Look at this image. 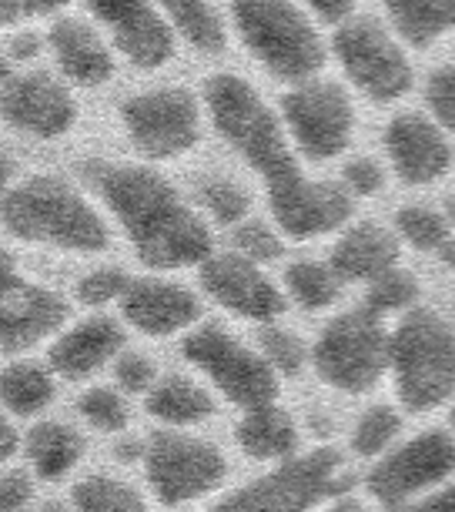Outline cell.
<instances>
[{
    "instance_id": "6da1fadb",
    "label": "cell",
    "mask_w": 455,
    "mask_h": 512,
    "mask_svg": "<svg viewBox=\"0 0 455 512\" xmlns=\"http://www.w3.org/2000/svg\"><path fill=\"white\" fill-rule=\"evenodd\" d=\"M84 178L118 218L148 268L174 272V268L205 265L215 255L208 221L188 208V201L158 171L141 164L87 161Z\"/></svg>"
},
{
    "instance_id": "7a4b0ae2",
    "label": "cell",
    "mask_w": 455,
    "mask_h": 512,
    "mask_svg": "<svg viewBox=\"0 0 455 512\" xmlns=\"http://www.w3.org/2000/svg\"><path fill=\"white\" fill-rule=\"evenodd\" d=\"M0 221L14 238L71 255H98L108 248V225L81 191L61 178L37 175L11 188L0 201Z\"/></svg>"
},
{
    "instance_id": "3957f363",
    "label": "cell",
    "mask_w": 455,
    "mask_h": 512,
    "mask_svg": "<svg viewBox=\"0 0 455 512\" xmlns=\"http://www.w3.org/2000/svg\"><path fill=\"white\" fill-rule=\"evenodd\" d=\"M205 104L218 134L265 181V191L302 175V164L295 161V148L282 128V118L268 111V104L248 81L235 74H215L205 88Z\"/></svg>"
},
{
    "instance_id": "277c9868",
    "label": "cell",
    "mask_w": 455,
    "mask_h": 512,
    "mask_svg": "<svg viewBox=\"0 0 455 512\" xmlns=\"http://www.w3.org/2000/svg\"><path fill=\"white\" fill-rule=\"evenodd\" d=\"M231 24L248 54L278 81L302 84L322 71L325 41L302 0H235Z\"/></svg>"
},
{
    "instance_id": "5b68a950",
    "label": "cell",
    "mask_w": 455,
    "mask_h": 512,
    "mask_svg": "<svg viewBox=\"0 0 455 512\" xmlns=\"http://www.w3.org/2000/svg\"><path fill=\"white\" fill-rule=\"evenodd\" d=\"M389 372L405 409L429 412L455 395V328L432 308H412L389 332Z\"/></svg>"
},
{
    "instance_id": "8992f818",
    "label": "cell",
    "mask_w": 455,
    "mask_h": 512,
    "mask_svg": "<svg viewBox=\"0 0 455 512\" xmlns=\"http://www.w3.org/2000/svg\"><path fill=\"white\" fill-rule=\"evenodd\" d=\"M312 362L318 379L338 392L362 395L375 389V382L389 372V332L382 315L365 305L332 318L318 335Z\"/></svg>"
},
{
    "instance_id": "52a82bcc",
    "label": "cell",
    "mask_w": 455,
    "mask_h": 512,
    "mask_svg": "<svg viewBox=\"0 0 455 512\" xmlns=\"http://www.w3.org/2000/svg\"><path fill=\"white\" fill-rule=\"evenodd\" d=\"M345 462L335 449L285 459L268 476L228 492L215 512H312L342 492Z\"/></svg>"
},
{
    "instance_id": "ba28073f",
    "label": "cell",
    "mask_w": 455,
    "mask_h": 512,
    "mask_svg": "<svg viewBox=\"0 0 455 512\" xmlns=\"http://www.w3.org/2000/svg\"><path fill=\"white\" fill-rule=\"evenodd\" d=\"M185 359L238 409H258L278 399V372L261 352H251L218 325H201L185 338Z\"/></svg>"
},
{
    "instance_id": "9c48e42d",
    "label": "cell",
    "mask_w": 455,
    "mask_h": 512,
    "mask_svg": "<svg viewBox=\"0 0 455 512\" xmlns=\"http://www.w3.org/2000/svg\"><path fill=\"white\" fill-rule=\"evenodd\" d=\"M332 51L345 77L369 101H395L412 88V64L402 51V41L375 17L342 21Z\"/></svg>"
},
{
    "instance_id": "30bf717a",
    "label": "cell",
    "mask_w": 455,
    "mask_h": 512,
    "mask_svg": "<svg viewBox=\"0 0 455 512\" xmlns=\"http://www.w3.org/2000/svg\"><path fill=\"white\" fill-rule=\"evenodd\" d=\"M144 476L164 506H185L211 496L225 482L228 462L221 449L205 439L185 436V432H161L144 449Z\"/></svg>"
},
{
    "instance_id": "8fae6325",
    "label": "cell",
    "mask_w": 455,
    "mask_h": 512,
    "mask_svg": "<svg viewBox=\"0 0 455 512\" xmlns=\"http://www.w3.org/2000/svg\"><path fill=\"white\" fill-rule=\"evenodd\" d=\"M282 128L308 161L338 158L355 134V108L335 81H302L282 98Z\"/></svg>"
},
{
    "instance_id": "7c38bea8",
    "label": "cell",
    "mask_w": 455,
    "mask_h": 512,
    "mask_svg": "<svg viewBox=\"0 0 455 512\" xmlns=\"http://www.w3.org/2000/svg\"><path fill=\"white\" fill-rule=\"evenodd\" d=\"M121 124L128 141L151 161H171L201 141L198 98L181 88L144 91L124 101Z\"/></svg>"
},
{
    "instance_id": "4fadbf2b",
    "label": "cell",
    "mask_w": 455,
    "mask_h": 512,
    "mask_svg": "<svg viewBox=\"0 0 455 512\" xmlns=\"http://www.w3.org/2000/svg\"><path fill=\"white\" fill-rule=\"evenodd\" d=\"M455 472V442L445 432H422L405 446L375 462L369 492L382 506H405L409 499L432 492Z\"/></svg>"
},
{
    "instance_id": "5bb4252c",
    "label": "cell",
    "mask_w": 455,
    "mask_h": 512,
    "mask_svg": "<svg viewBox=\"0 0 455 512\" xmlns=\"http://www.w3.org/2000/svg\"><path fill=\"white\" fill-rule=\"evenodd\" d=\"M87 7L131 67L158 71L174 57V27L154 0H87Z\"/></svg>"
},
{
    "instance_id": "9a60e30c",
    "label": "cell",
    "mask_w": 455,
    "mask_h": 512,
    "mask_svg": "<svg viewBox=\"0 0 455 512\" xmlns=\"http://www.w3.org/2000/svg\"><path fill=\"white\" fill-rule=\"evenodd\" d=\"M0 114L17 131L54 141L77 124V101L71 88L51 74H14L0 88Z\"/></svg>"
},
{
    "instance_id": "2e32d148",
    "label": "cell",
    "mask_w": 455,
    "mask_h": 512,
    "mask_svg": "<svg viewBox=\"0 0 455 512\" xmlns=\"http://www.w3.org/2000/svg\"><path fill=\"white\" fill-rule=\"evenodd\" d=\"M268 208L275 225L292 238H318L342 228L352 215V198L342 185L315 181L305 171L285 185L268 188Z\"/></svg>"
},
{
    "instance_id": "e0dca14e",
    "label": "cell",
    "mask_w": 455,
    "mask_h": 512,
    "mask_svg": "<svg viewBox=\"0 0 455 512\" xmlns=\"http://www.w3.org/2000/svg\"><path fill=\"white\" fill-rule=\"evenodd\" d=\"M201 285L231 315L251 318V322H275L285 312V295L278 292L275 282L261 272V265L241 258L238 251L231 255H211L201 265Z\"/></svg>"
},
{
    "instance_id": "ac0fdd59",
    "label": "cell",
    "mask_w": 455,
    "mask_h": 512,
    "mask_svg": "<svg viewBox=\"0 0 455 512\" xmlns=\"http://www.w3.org/2000/svg\"><path fill=\"white\" fill-rule=\"evenodd\" d=\"M67 322V302L57 292L34 282H17L0 295V349L27 352L57 338Z\"/></svg>"
},
{
    "instance_id": "d6986e66",
    "label": "cell",
    "mask_w": 455,
    "mask_h": 512,
    "mask_svg": "<svg viewBox=\"0 0 455 512\" xmlns=\"http://www.w3.org/2000/svg\"><path fill=\"white\" fill-rule=\"evenodd\" d=\"M385 151L395 175L409 185H432L452 164V148L439 124L422 114H395L385 128Z\"/></svg>"
},
{
    "instance_id": "ffe728a7",
    "label": "cell",
    "mask_w": 455,
    "mask_h": 512,
    "mask_svg": "<svg viewBox=\"0 0 455 512\" xmlns=\"http://www.w3.org/2000/svg\"><path fill=\"white\" fill-rule=\"evenodd\" d=\"M121 312L134 325V332L148 338H168L188 332L198 322L201 305L185 285L164 282V278H131L121 298Z\"/></svg>"
},
{
    "instance_id": "44dd1931",
    "label": "cell",
    "mask_w": 455,
    "mask_h": 512,
    "mask_svg": "<svg viewBox=\"0 0 455 512\" xmlns=\"http://www.w3.org/2000/svg\"><path fill=\"white\" fill-rule=\"evenodd\" d=\"M124 349L121 325L108 315H91L84 322L64 328L51 342V369L64 379H87L118 359Z\"/></svg>"
},
{
    "instance_id": "7402d4cb",
    "label": "cell",
    "mask_w": 455,
    "mask_h": 512,
    "mask_svg": "<svg viewBox=\"0 0 455 512\" xmlns=\"http://www.w3.org/2000/svg\"><path fill=\"white\" fill-rule=\"evenodd\" d=\"M47 44H51L57 67H61L71 84L98 88V84H104L114 74V57L108 41L87 21H77V17L54 21L51 34H47Z\"/></svg>"
},
{
    "instance_id": "603a6c76",
    "label": "cell",
    "mask_w": 455,
    "mask_h": 512,
    "mask_svg": "<svg viewBox=\"0 0 455 512\" xmlns=\"http://www.w3.org/2000/svg\"><path fill=\"white\" fill-rule=\"evenodd\" d=\"M328 265L342 282H375L379 275L399 268V241L389 228L365 221L338 238Z\"/></svg>"
},
{
    "instance_id": "cb8c5ba5",
    "label": "cell",
    "mask_w": 455,
    "mask_h": 512,
    "mask_svg": "<svg viewBox=\"0 0 455 512\" xmlns=\"http://www.w3.org/2000/svg\"><path fill=\"white\" fill-rule=\"evenodd\" d=\"M235 436L238 446L258 462H285L298 449V425L275 402L258 405V409H245Z\"/></svg>"
},
{
    "instance_id": "d4e9b609",
    "label": "cell",
    "mask_w": 455,
    "mask_h": 512,
    "mask_svg": "<svg viewBox=\"0 0 455 512\" xmlns=\"http://www.w3.org/2000/svg\"><path fill=\"white\" fill-rule=\"evenodd\" d=\"M148 412L164 425L188 429V425H201L215 415V399H211L205 385H198L195 379H185V375H164V379L151 385Z\"/></svg>"
},
{
    "instance_id": "484cf974",
    "label": "cell",
    "mask_w": 455,
    "mask_h": 512,
    "mask_svg": "<svg viewBox=\"0 0 455 512\" xmlns=\"http://www.w3.org/2000/svg\"><path fill=\"white\" fill-rule=\"evenodd\" d=\"M385 14L399 41L429 47L455 31V0H385Z\"/></svg>"
},
{
    "instance_id": "4316f807",
    "label": "cell",
    "mask_w": 455,
    "mask_h": 512,
    "mask_svg": "<svg viewBox=\"0 0 455 512\" xmlns=\"http://www.w3.org/2000/svg\"><path fill=\"white\" fill-rule=\"evenodd\" d=\"M84 456L81 432L64 422H41L27 436V459L41 479H61L67 476Z\"/></svg>"
},
{
    "instance_id": "83f0119b",
    "label": "cell",
    "mask_w": 455,
    "mask_h": 512,
    "mask_svg": "<svg viewBox=\"0 0 455 512\" xmlns=\"http://www.w3.org/2000/svg\"><path fill=\"white\" fill-rule=\"evenodd\" d=\"M54 399V372L37 362H14L0 372V402L14 415H37Z\"/></svg>"
},
{
    "instance_id": "f1b7e54d",
    "label": "cell",
    "mask_w": 455,
    "mask_h": 512,
    "mask_svg": "<svg viewBox=\"0 0 455 512\" xmlns=\"http://www.w3.org/2000/svg\"><path fill=\"white\" fill-rule=\"evenodd\" d=\"M154 4L161 7L174 31L188 44H195L198 51L215 54L225 47V27H221V17L211 11L208 0H154Z\"/></svg>"
},
{
    "instance_id": "f546056e",
    "label": "cell",
    "mask_w": 455,
    "mask_h": 512,
    "mask_svg": "<svg viewBox=\"0 0 455 512\" xmlns=\"http://www.w3.org/2000/svg\"><path fill=\"white\" fill-rule=\"evenodd\" d=\"M285 285L288 295L302 308H308V312L328 308L338 298V292H342V278L332 272V265L322 262H295L285 272Z\"/></svg>"
},
{
    "instance_id": "4dcf8cb0",
    "label": "cell",
    "mask_w": 455,
    "mask_h": 512,
    "mask_svg": "<svg viewBox=\"0 0 455 512\" xmlns=\"http://www.w3.org/2000/svg\"><path fill=\"white\" fill-rule=\"evenodd\" d=\"M74 509L77 512H148L144 499L128 482L111 479V476H91V479L77 482Z\"/></svg>"
},
{
    "instance_id": "1f68e13d",
    "label": "cell",
    "mask_w": 455,
    "mask_h": 512,
    "mask_svg": "<svg viewBox=\"0 0 455 512\" xmlns=\"http://www.w3.org/2000/svg\"><path fill=\"white\" fill-rule=\"evenodd\" d=\"M198 198H201V208L205 215L215 221V225H241L248 221V208H251V198L248 191L235 185L228 178H208L198 185Z\"/></svg>"
},
{
    "instance_id": "d6a6232c",
    "label": "cell",
    "mask_w": 455,
    "mask_h": 512,
    "mask_svg": "<svg viewBox=\"0 0 455 512\" xmlns=\"http://www.w3.org/2000/svg\"><path fill=\"white\" fill-rule=\"evenodd\" d=\"M399 432H402V415L392 405H372L355 425L352 446L358 456H382L399 439Z\"/></svg>"
},
{
    "instance_id": "836d02e7",
    "label": "cell",
    "mask_w": 455,
    "mask_h": 512,
    "mask_svg": "<svg viewBox=\"0 0 455 512\" xmlns=\"http://www.w3.org/2000/svg\"><path fill=\"white\" fill-rule=\"evenodd\" d=\"M395 225H399V235L419 251H442L449 245V218L432 208H422V205L402 208L399 215H395Z\"/></svg>"
},
{
    "instance_id": "e575fe53",
    "label": "cell",
    "mask_w": 455,
    "mask_h": 512,
    "mask_svg": "<svg viewBox=\"0 0 455 512\" xmlns=\"http://www.w3.org/2000/svg\"><path fill=\"white\" fill-rule=\"evenodd\" d=\"M77 409H81L87 425H94V429H101V432H121V429H128V422H131L128 399H124L121 392L108 389V385L87 389Z\"/></svg>"
},
{
    "instance_id": "d590c367",
    "label": "cell",
    "mask_w": 455,
    "mask_h": 512,
    "mask_svg": "<svg viewBox=\"0 0 455 512\" xmlns=\"http://www.w3.org/2000/svg\"><path fill=\"white\" fill-rule=\"evenodd\" d=\"M415 298H419V282L409 272H402V268H392V272L369 282V308L379 315L405 312V308H412Z\"/></svg>"
},
{
    "instance_id": "8d00e7d4",
    "label": "cell",
    "mask_w": 455,
    "mask_h": 512,
    "mask_svg": "<svg viewBox=\"0 0 455 512\" xmlns=\"http://www.w3.org/2000/svg\"><path fill=\"white\" fill-rule=\"evenodd\" d=\"M261 355H265V362L278 375L302 372V365H305L302 338H298L295 332H285V328H275V325L261 332Z\"/></svg>"
},
{
    "instance_id": "74e56055",
    "label": "cell",
    "mask_w": 455,
    "mask_h": 512,
    "mask_svg": "<svg viewBox=\"0 0 455 512\" xmlns=\"http://www.w3.org/2000/svg\"><path fill=\"white\" fill-rule=\"evenodd\" d=\"M128 285H131V278L124 275L121 268H94V272H87L81 282H77V298L91 308H101V305L121 302Z\"/></svg>"
},
{
    "instance_id": "f35d334b",
    "label": "cell",
    "mask_w": 455,
    "mask_h": 512,
    "mask_svg": "<svg viewBox=\"0 0 455 512\" xmlns=\"http://www.w3.org/2000/svg\"><path fill=\"white\" fill-rule=\"evenodd\" d=\"M235 248H238L241 258H248V262L265 265V262H275V258L282 255V238H278L265 221L248 218L235 228Z\"/></svg>"
},
{
    "instance_id": "ab89813d",
    "label": "cell",
    "mask_w": 455,
    "mask_h": 512,
    "mask_svg": "<svg viewBox=\"0 0 455 512\" xmlns=\"http://www.w3.org/2000/svg\"><path fill=\"white\" fill-rule=\"evenodd\" d=\"M425 101H429L432 118L439 121L445 131L455 134V67L452 64L432 71L429 84H425Z\"/></svg>"
},
{
    "instance_id": "60d3db41",
    "label": "cell",
    "mask_w": 455,
    "mask_h": 512,
    "mask_svg": "<svg viewBox=\"0 0 455 512\" xmlns=\"http://www.w3.org/2000/svg\"><path fill=\"white\" fill-rule=\"evenodd\" d=\"M342 181H345L348 195L372 198L385 188V171H382V164L372 158H352L342 168Z\"/></svg>"
},
{
    "instance_id": "b9f144b4",
    "label": "cell",
    "mask_w": 455,
    "mask_h": 512,
    "mask_svg": "<svg viewBox=\"0 0 455 512\" xmlns=\"http://www.w3.org/2000/svg\"><path fill=\"white\" fill-rule=\"evenodd\" d=\"M118 382L128 392H151V385L158 382V372H154V362L148 355L128 352L118 359Z\"/></svg>"
},
{
    "instance_id": "7bdbcfd3",
    "label": "cell",
    "mask_w": 455,
    "mask_h": 512,
    "mask_svg": "<svg viewBox=\"0 0 455 512\" xmlns=\"http://www.w3.org/2000/svg\"><path fill=\"white\" fill-rule=\"evenodd\" d=\"M67 0H0V27H14L34 17H47L61 11Z\"/></svg>"
},
{
    "instance_id": "ee69618b",
    "label": "cell",
    "mask_w": 455,
    "mask_h": 512,
    "mask_svg": "<svg viewBox=\"0 0 455 512\" xmlns=\"http://www.w3.org/2000/svg\"><path fill=\"white\" fill-rule=\"evenodd\" d=\"M31 502V482L24 476H4L0 479V512H21Z\"/></svg>"
},
{
    "instance_id": "f6af8a7d",
    "label": "cell",
    "mask_w": 455,
    "mask_h": 512,
    "mask_svg": "<svg viewBox=\"0 0 455 512\" xmlns=\"http://www.w3.org/2000/svg\"><path fill=\"white\" fill-rule=\"evenodd\" d=\"M302 4L312 11L315 21H328V24H342L352 17L358 0H302Z\"/></svg>"
},
{
    "instance_id": "bcb514c9",
    "label": "cell",
    "mask_w": 455,
    "mask_h": 512,
    "mask_svg": "<svg viewBox=\"0 0 455 512\" xmlns=\"http://www.w3.org/2000/svg\"><path fill=\"white\" fill-rule=\"evenodd\" d=\"M389 512H455V486L435 492L432 499L419 502V506H395Z\"/></svg>"
},
{
    "instance_id": "7dc6e473",
    "label": "cell",
    "mask_w": 455,
    "mask_h": 512,
    "mask_svg": "<svg viewBox=\"0 0 455 512\" xmlns=\"http://www.w3.org/2000/svg\"><path fill=\"white\" fill-rule=\"evenodd\" d=\"M17 449H21V436H17V429L11 425V419L0 412V462L11 459Z\"/></svg>"
},
{
    "instance_id": "c3c4849f",
    "label": "cell",
    "mask_w": 455,
    "mask_h": 512,
    "mask_svg": "<svg viewBox=\"0 0 455 512\" xmlns=\"http://www.w3.org/2000/svg\"><path fill=\"white\" fill-rule=\"evenodd\" d=\"M17 282H21V275H17L14 255H11L7 248H0V295H4L7 288H14Z\"/></svg>"
},
{
    "instance_id": "681fc988",
    "label": "cell",
    "mask_w": 455,
    "mask_h": 512,
    "mask_svg": "<svg viewBox=\"0 0 455 512\" xmlns=\"http://www.w3.org/2000/svg\"><path fill=\"white\" fill-rule=\"evenodd\" d=\"M11 181H14V161L0 151V195H7V191H11Z\"/></svg>"
},
{
    "instance_id": "f907efd6",
    "label": "cell",
    "mask_w": 455,
    "mask_h": 512,
    "mask_svg": "<svg viewBox=\"0 0 455 512\" xmlns=\"http://www.w3.org/2000/svg\"><path fill=\"white\" fill-rule=\"evenodd\" d=\"M328 512H369V509L358 506V502H352V499H335L332 506H328Z\"/></svg>"
},
{
    "instance_id": "816d5d0a",
    "label": "cell",
    "mask_w": 455,
    "mask_h": 512,
    "mask_svg": "<svg viewBox=\"0 0 455 512\" xmlns=\"http://www.w3.org/2000/svg\"><path fill=\"white\" fill-rule=\"evenodd\" d=\"M17 71H14V64H11V57L7 54H0V88H4L7 81H11Z\"/></svg>"
},
{
    "instance_id": "f5cc1de1",
    "label": "cell",
    "mask_w": 455,
    "mask_h": 512,
    "mask_svg": "<svg viewBox=\"0 0 455 512\" xmlns=\"http://www.w3.org/2000/svg\"><path fill=\"white\" fill-rule=\"evenodd\" d=\"M445 218H449V225H455V201L449 205V215H445Z\"/></svg>"
},
{
    "instance_id": "db71d44e",
    "label": "cell",
    "mask_w": 455,
    "mask_h": 512,
    "mask_svg": "<svg viewBox=\"0 0 455 512\" xmlns=\"http://www.w3.org/2000/svg\"><path fill=\"white\" fill-rule=\"evenodd\" d=\"M452 429H455V405H452Z\"/></svg>"
}]
</instances>
